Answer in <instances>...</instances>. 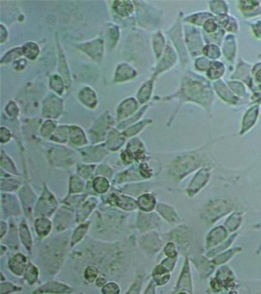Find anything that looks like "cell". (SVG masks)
Instances as JSON below:
<instances>
[{
    "mask_svg": "<svg viewBox=\"0 0 261 294\" xmlns=\"http://www.w3.org/2000/svg\"><path fill=\"white\" fill-rule=\"evenodd\" d=\"M56 207V201L54 199L53 196L50 195V193L46 192V193L42 196V198L39 201V203L38 205V208H37L36 212L38 211V212L39 214H50L51 212L49 210H51L52 212Z\"/></svg>",
    "mask_w": 261,
    "mask_h": 294,
    "instance_id": "cell-1",
    "label": "cell"
},
{
    "mask_svg": "<svg viewBox=\"0 0 261 294\" xmlns=\"http://www.w3.org/2000/svg\"><path fill=\"white\" fill-rule=\"evenodd\" d=\"M26 259L22 254H17L9 262V266L16 274H22L26 267Z\"/></svg>",
    "mask_w": 261,
    "mask_h": 294,
    "instance_id": "cell-2",
    "label": "cell"
},
{
    "mask_svg": "<svg viewBox=\"0 0 261 294\" xmlns=\"http://www.w3.org/2000/svg\"><path fill=\"white\" fill-rule=\"evenodd\" d=\"M155 198L151 195H144L139 198V205L143 210L151 211L155 206Z\"/></svg>",
    "mask_w": 261,
    "mask_h": 294,
    "instance_id": "cell-3",
    "label": "cell"
},
{
    "mask_svg": "<svg viewBox=\"0 0 261 294\" xmlns=\"http://www.w3.org/2000/svg\"><path fill=\"white\" fill-rule=\"evenodd\" d=\"M42 288L40 291H38L42 293H65L68 291V287L63 284H60V283H55V282L48 283L47 285Z\"/></svg>",
    "mask_w": 261,
    "mask_h": 294,
    "instance_id": "cell-4",
    "label": "cell"
},
{
    "mask_svg": "<svg viewBox=\"0 0 261 294\" xmlns=\"http://www.w3.org/2000/svg\"><path fill=\"white\" fill-rule=\"evenodd\" d=\"M114 198H115L116 204L121 208L125 209H133L136 208V202L132 198H127L125 196H115Z\"/></svg>",
    "mask_w": 261,
    "mask_h": 294,
    "instance_id": "cell-5",
    "label": "cell"
},
{
    "mask_svg": "<svg viewBox=\"0 0 261 294\" xmlns=\"http://www.w3.org/2000/svg\"><path fill=\"white\" fill-rule=\"evenodd\" d=\"M36 230L38 234L45 236L49 234L51 230V222L46 218H40L36 221Z\"/></svg>",
    "mask_w": 261,
    "mask_h": 294,
    "instance_id": "cell-6",
    "label": "cell"
},
{
    "mask_svg": "<svg viewBox=\"0 0 261 294\" xmlns=\"http://www.w3.org/2000/svg\"><path fill=\"white\" fill-rule=\"evenodd\" d=\"M153 276H154L155 280L159 284L166 283L169 278V274L166 271V269L162 266L156 267L153 273Z\"/></svg>",
    "mask_w": 261,
    "mask_h": 294,
    "instance_id": "cell-7",
    "label": "cell"
},
{
    "mask_svg": "<svg viewBox=\"0 0 261 294\" xmlns=\"http://www.w3.org/2000/svg\"><path fill=\"white\" fill-rule=\"evenodd\" d=\"M21 238H22V242L26 245L27 248H30L32 245L31 236L29 233V229L26 224H22L20 228Z\"/></svg>",
    "mask_w": 261,
    "mask_h": 294,
    "instance_id": "cell-8",
    "label": "cell"
},
{
    "mask_svg": "<svg viewBox=\"0 0 261 294\" xmlns=\"http://www.w3.org/2000/svg\"><path fill=\"white\" fill-rule=\"evenodd\" d=\"M211 233H212L211 238L209 239V242H211V245L218 243L217 238H218V240L221 242V241H222V238H225V235H226L225 229H222V228H218V232L217 231V229H216L212 232Z\"/></svg>",
    "mask_w": 261,
    "mask_h": 294,
    "instance_id": "cell-9",
    "label": "cell"
},
{
    "mask_svg": "<svg viewBox=\"0 0 261 294\" xmlns=\"http://www.w3.org/2000/svg\"><path fill=\"white\" fill-rule=\"evenodd\" d=\"M109 187V184L104 178H98L94 182V188L98 193H104Z\"/></svg>",
    "mask_w": 261,
    "mask_h": 294,
    "instance_id": "cell-10",
    "label": "cell"
},
{
    "mask_svg": "<svg viewBox=\"0 0 261 294\" xmlns=\"http://www.w3.org/2000/svg\"><path fill=\"white\" fill-rule=\"evenodd\" d=\"M158 209L159 212H160V213L167 219L169 220L171 222H174L176 220V214L170 208L167 207L165 205H159Z\"/></svg>",
    "mask_w": 261,
    "mask_h": 294,
    "instance_id": "cell-11",
    "label": "cell"
},
{
    "mask_svg": "<svg viewBox=\"0 0 261 294\" xmlns=\"http://www.w3.org/2000/svg\"><path fill=\"white\" fill-rule=\"evenodd\" d=\"M87 226H88V225H82L81 227H79L77 229L75 234L73 235V245L79 242V241L83 238V235L85 234L86 231H87Z\"/></svg>",
    "mask_w": 261,
    "mask_h": 294,
    "instance_id": "cell-12",
    "label": "cell"
},
{
    "mask_svg": "<svg viewBox=\"0 0 261 294\" xmlns=\"http://www.w3.org/2000/svg\"><path fill=\"white\" fill-rule=\"evenodd\" d=\"M37 277H38V271H37L36 268L30 264L26 271V278L30 283H33L34 280H36Z\"/></svg>",
    "mask_w": 261,
    "mask_h": 294,
    "instance_id": "cell-13",
    "label": "cell"
},
{
    "mask_svg": "<svg viewBox=\"0 0 261 294\" xmlns=\"http://www.w3.org/2000/svg\"><path fill=\"white\" fill-rule=\"evenodd\" d=\"M103 294H119L120 290L119 287L115 283H109L107 284L103 290Z\"/></svg>",
    "mask_w": 261,
    "mask_h": 294,
    "instance_id": "cell-14",
    "label": "cell"
},
{
    "mask_svg": "<svg viewBox=\"0 0 261 294\" xmlns=\"http://www.w3.org/2000/svg\"><path fill=\"white\" fill-rule=\"evenodd\" d=\"M98 271L95 267H90L86 270L85 278L87 280L92 282L95 280V278L98 276Z\"/></svg>",
    "mask_w": 261,
    "mask_h": 294,
    "instance_id": "cell-15",
    "label": "cell"
},
{
    "mask_svg": "<svg viewBox=\"0 0 261 294\" xmlns=\"http://www.w3.org/2000/svg\"><path fill=\"white\" fill-rule=\"evenodd\" d=\"M82 182H81L80 180H76L75 179L74 180V183H71V192L72 193H78V192H80L82 189Z\"/></svg>",
    "mask_w": 261,
    "mask_h": 294,
    "instance_id": "cell-16",
    "label": "cell"
},
{
    "mask_svg": "<svg viewBox=\"0 0 261 294\" xmlns=\"http://www.w3.org/2000/svg\"><path fill=\"white\" fill-rule=\"evenodd\" d=\"M165 254L171 258L176 256V250H175V246L173 244H169L167 245V247L165 249Z\"/></svg>",
    "mask_w": 261,
    "mask_h": 294,
    "instance_id": "cell-17",
    "label": "cell"
},
{
    "mask_svg": "<svg viewBox=\"0 0 261 294\" xmlns=\"http://www.w3.org/2000/svg\"><path fill=\"white\" fill-rule=\"evenodd\" d=\"M93 207H94V205H92V203H91V202H87V203L83 206V209H82V212H82L81 215H83V218H85L91 211L88 210V209H92Z\"/></svg>",
    "mask_w": 261,
    "mask_h": 294,
    "instance_id": "cell-18",
    "label": "cell"
},
{
    "mask_svg": "<svg viewBox=\"0 0 261 294\" xmlns=\"http://www.w3.org/2000/svg\"><path fill=\"white\" fill-rule=\"evenodd\" d=\"M153 291H154L153 288H152V287H149V288L148 289V291L146 292V294H154V292H153Z\"/></svg>",
    "mask_w": 261,
    "mask_h": 294,
    "instance_id": "cell-19",
    "label": "cell"
}]
</instances>
